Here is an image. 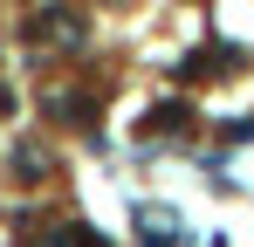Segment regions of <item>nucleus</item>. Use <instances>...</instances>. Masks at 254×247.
Instances as JSON below:
<instances>
[{
  "mask_svg": "<svg viewBox=\"0 0 254 247\" xmlns=\"http://www.w3.org/2000/svg\"><path fill=\"white\" fill-rule=\"evenodd\" d=\"M48 247H110V241L89 234V227H62V234H48Z\"/></svg>",
  "mask_w": 254,
  "mask_h": 247,
  "instance_id": "nucleus-1",
  "label": "nucleus"
}]
</instances>
